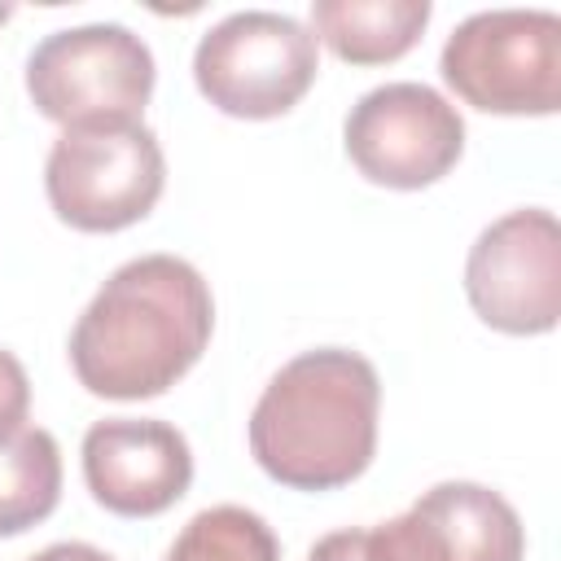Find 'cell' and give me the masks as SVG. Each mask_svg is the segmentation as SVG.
<instances>
[{
  "instance_id": "13",
  "label": "cell",
  "mask_w": 561,
  "mask_h": 561,
  "mask_svg": "<svg viewBox=\"0 0 561 561\" xmlns=\"http://www.w3.org/2000/svg\"><path fill=\"white\" fill-rule=\"evenodd\" d=\"M162 561H280V543L259 513L215 504L188 517Z\"/></svg>"
},
{
  "instance_id": "11",
  "label": "cell",
  "mask_w": 561,
  "mask_h": 561,
  "mask_svg": "<svg viewBox=\"0 0 561 561\" xmlns=\"http://www.w3.org/2000/svg\"><path fill=\"white\" fill-rule=\"evenodd\" d=\"M430 13V0H316L307 31L351 66H386L421 39Z\"/></svg>"
},
{
  "instance_id": "5",
  "label": "cell",
  "mask_w": 561,
  "mask_h": 561,
  "mask_svg": "<svg viewBox=\"0 0 561 561\" xmlns=\"http://www.w3.org/2000/svg\"><path fill=\"white\" fill-rule=\"evenodd\" d=\"M320 75L316 35L272 9H241L215 22L193 53L197 92L228 118H280Z\"/></svg>"
},
{
  "instance_id": "8",
  "label": "cell",
  "mask_w": 561,
  "mask_h": 561,
  "mask_svg": "<svg viewBox=\"0 0 561 561\" xmlns=\"http://www.w3.org/2000/svg\"><path fill=\"white\" fill-rule=\"evenodd\" d=\"M342 145L364 180L412 193L443 180L460 162L465 118L443 92L399 79L364 92L351 105Z\"/></svg>"
},
{
  "instance_id": "2",
  "label": "cell",
  "mask_w": 561,
  "mask_h": 561,
  "mask_svg": "<svg viewBox=\"0 0 561 561\" xmlns=\"http://www.w3.org/2000/svg\"><path fill=\"white\" fill-rule=\"evenodd\" d=\"M381 381L346 346L294 355L250 412V456L289 491H333L355 482L377 456Z\"/></svg>"
},
{
  "instance_id": "1",
  "label": "cell",
  "mask_w": 561,
  "mask_h": 561,
  "mask_svg": "<svg viewBox=\"0 0 561 561\" xmlns=\"http://www.w3.org/2000/svg\"><path fill=\"white\" fill-rule=\"evenodd\" d=\"M215 298L175 254H140L110 272L70 329V368L96 399H153L206 351Z\"/></svg>"
},
{
  "instance_id": "6",
  "label": "cell",
  "mask_w": 561,
  "mask_h": 561,
  "mask_svg": "<svg viewBox=\"0 0 561 561\" xmlns=\"http://www.w3.org/2000/svg\"><path fill=\"white\" fill-rule=\"evenodd\" d=\"M167 184V158L145 123L61 131L44 162V193L75 232H118L140 224Z\"/></svg>"
},
{
  "instance_id": "17",
  "label": "cell",
  "mask_w": 561,
  "mask_h": 561,
  "mask_svg": "<svg viewBox=\"0 0 561 561\" xmlns=\"http://www.w3.org/2000/svg\"><path fill=\"white\" fill-rule=\"evenodd\" d=\"M4 18H9V9H0V22H4Z\"/></svg>"
},
{
  "instance_id": "10",
  "label": "cell",
  "mask_w": 561,
  "mask_h": 561,
  "mask_svg": "<svg viewBox=\"0 0 561 561\" xmlns=\"http://www.w3.org/2000/svg\"><path fill=\"white\" fill-rule=\"evenodd\" d=\"M412 513L434 530L443 561H522L526 526L517 508L482 482H438Z\"/></svg>"
},
{
  "instance_id": "9",
  "label": "cell",
  "mask_w": 561,
  "mask_h": 561,
  "mask_svg": "<svg viewBox=\"0 0 561 561\" xmlns=\"http://www.w3.org/2000/svg\"><path fill=\"white\" fill-rule=\"evenodd\" d=\"M83 482L118 517H158L193 482L188 438L153 416H105L83 434Z\"/></svg>"
},
{
  "instance_id": "3",
  "label": "cell",
  "mask_w": 561,
  "mask_h": 561,
  "mask_svg": "<svg viewBox=\"0 0 561 561\" xmlns=\"http://www.w3.org/2000/svg\"><path fill=\"white\" fill-rule=\"evenodd\" d=\"M153 79L158 66L149 44L118 22L53 31L26 57L31 105L66 131L140 123Z\"/></svg>"
},
{
  "instance_id": "4",
  "label": "cell",
  "mask_w": 561,
  "mask_h": 561,
  "mask_svg": "<svg viewBox=\"0 0 561 561\" xmlns=\"http://www.w3.org/2000/svg\"><path fill=\"white\" fill-rule=\"evenodd\" d=\"M443 83L482 114H557L561 18L552 9H486L465 18L438 57Z\"/></svg>"
},
{
  "instance_id": "12",
  "label": "cell",
  "mask_w": 561,
  "mask_h": 561,
  "mask_svg": "<svg viewBox=\"0 0 561 561\" xmlns=\"http://www.w3.org/2000/svg\"><path fill=\"white\" fill-rule=\"evenodd\" d=\"M61 500V451L39 425L0 438V539L39 526Z\"/></svg>"
},
{
  "instance_id": "15",
  "label": "cell",
  "mask_w": 561,
  "mask_h": 561,
  "mask_svg": "<svg viewBox=\"0 0 561 561\" xmlns=\"http://www.w3.org/2000/svg\"><path fill=\"white\" fill-rule=\"evenodd\" d=\"M31 412V377L13 351L0 346V438L18 434Z\"/></svg>"
},
{
  "instance_id": "14",
  "label": "cell",
  "mask_w": 561,
  "mask_h": 561,
  "mask_svg": "<svg viewBox=\"0 0 561 561\" xmlns=\"http://www.w3.org/2000/svg\"><path fill=\"white\" fill-rule=\"evenodd\" d=\"M307 561H443L434 530L408 508L377 526H346L307 552Z\"/></svg>"
},
{
  "instance_id": "7",
  "label": "cell",
  "mask_w": 561,
  "mask_h": 561,
  "mask_svg": "<svg viewBox=\"0 0 561 561\" xmlns=\"http://www.w3.org/2000/svg\"><path fill=\"white\" fill-rule=\"evenodd\" d=\"M465 294L482 324L535 337L561 320V224L543 206L500 215L465 259Z\"/></svg>"
},
{
  "instance_id": "16",
  "label": "cell",
  "mask_w": 561,
  "mask_h": 561,
  "mask_svg": "<svg viewBox=\"0 0 561 561\" xmlns=\"http://www.w3.org/2000/svg\"><path fill=\"white\" fill-rule=\"evenodd\" d=\"M26 561H114V557L101 552V548H92V543L70 539V543H48V548H39V552L26 557Z\"/></svg>"
}]
</instances>
